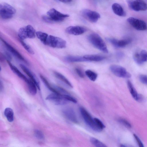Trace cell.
<instances>
[{"label": "cell", "mask_w": 147, "mask_h": 147, "mask_svg": "<svg viewBox=\"0 0 147 147\" xmlns=\"http://www.w3.org/2000/svg\"><path fill=\"white\" fill-rule=\"evenodd\" d=\"M47 16H43L42 18L48 22H61L69 16L68 14H64L58 11L54 8L50 9L47 12Z\"/></svg>", "instance_id": "6da1fadb"}, {"label": "cell", "mask_w": 147, "mask_h": 147, "mask_svg": "<svg viewBox=\"0 0 147 147\" xmlns=\"http://www.w3.org/2000/svg\"><path fill=\"white\" fill-rule=\"evenodd\" d=\"M88 39L89 42L97 49L105 53L108 52L105 43L98 34H91L88 36Z\"/></svg>", "instance_id": "7a4b0ae2"}, {"label": "cell", "mask_w": 147, "mask_h": 147, "mask_svg": "<svg viewBox=\"0 0 147 147\" xmlns=\"http://www.w3.org/2000/svg\"><path fill=\"white\" fill-rule=\"evenodd\" d=\"M18 35L20 40H22L27 38H33L35 37L36 32L32 26L28 25L19 29Z\"/></svg>", "instance_id": "3957f363"}, {"label": "cell", "mask_w": 147, "mask_h": 147, "mask_svg": "<svg viewBox=\"0 0 147 147\" xmlns=\"http://www.w3.org/2000/svg\"><path fill=\"white\" fill-rule=\"evenodd\" d=\"M80 111L86 123L91 129L95 131L99 132L102 131L96 125L94 118L84 108L81 107Z\"/></svg>", "instance_id": "277c9868"}, {"label": "cell", "mask_w": 147, "mask_h": 147, "mask_svg": "<svg viewBox=\"0 0 147 147\" xmlns=\"http://www.w3.org/2000/svg\"><path fill=\"white\" fill-rule=\"evenodd\" d=\"M15 9L10 5L5 3L0 5V15L1 17L4 19L12 18L15 13Z\"/></svg>", "instance_id": "5b68a950"}, {"label": "cell", "mask_w": 147, "mask_h": 147, "mask_svg": "<svg viewBox=\"0 0 147 147\" xmlns=\"http://www.w3.org/2000/svg\"><path fill=\"white\" fill-rule=\"evenodd\" d=\"M46 45L50 47L59 49H63L66 47V41L63 39L53 36H49Z\"/></svg>", "instance_id": "8992f818"}, {"label": "cell", "mask_w": 147, "mask_h": 147, "mask_svg": "<svg viewBox=\"0 0 147 147\" xmlns=\"http://www.w3.org/2000/svg\"><path fill=\"white\" fill-rule=\"evenodd\" d=\"M110 69L112 73L116 76L124 78L131 77V74L124 67L116 65H112L110 67Z\"/></svg>", "instance_id": "52a82bcc"}, {"label": "cell", "mask_w": 147, "mask_h": 147, "mask_svg": "<svg viewBox=\"0 0 147 147\" xmlns=\"http://www.w3.org/2000/svg\"><path fill=\"white\" fill-rule=\"evenodd\" d=\"M127 2L129 7L135 11H145L147 10V4L143 0H128Z\"/></svg>", "instance_id": "ba28073f"}, {"label": "cell", "mask_w": 147, "mask_h": 147, "mask_svg": "<svg viewBox=\"0 0 147 147\" xmlns=\"http://www.w3.org/2000/svg\"><path fill=\"white\" fill-rule=\"evenodd\" d=\"M81 14L83 18L92 23L96 22L100 17V14L97 12L87 9L82 10Z\"/></svg>", "instance_id": "9c48e42d"}, {"label": "cell", "mask_w": 147, "mask_h": 147, "mask_svg": "<svg viewBox=\"0 0 147 147\" xmlns=\"http://www.w3.org/2000/svg\"><path fill=\"white\" fill-rule=\"evenodd\" d=\"M127 22L136 29L140 31L145 30L147 25L144 21L133 17H130L127 19Z\"/></svg>", "instance_id": "30bf717a"}, {"label": "cell", "mask_w": 147, "mask_h": 147, "mask_svg": "<svg viewBox=\"0 0 147 147\" xmlns=\"http://www.w3.org/2000/svg\"><path fill=\"white\" fill-rule=\"evenodd\" d=\"M46 99L52 101L55 104L58 105H64L69 102L62 95L54 93L48 95Z\"/></svg>", "instance_id": "8fae6325"}, {"label": "cell", "mask_w": 147, "mask_h": 147, "mask_svg": "<svg viewBox=\"0 0 147 147\" xmlns=\"http://www.w3.org/2000/svg\"><path fill=\"white\" fill-rule=\"evenodd\" d=\"M107 40L113 46L117 48H123L125 47L131 42L130 38L118 40L114 38H107Z\"/></svg>", "instance_id": "7c38bea8"}, {"label": "cell", "mask_w": 147, "mask_h": 147, "mask_svg": "<svg viewBox=\"0 0 147 147\" xmlns=\"http://www.w3.org/2000/svg\"><path fill=\"white\" fill-rule=\"evenodd\" d=\"M65 31L69 34L78 35L85 33L86 31V29L84 27L81 26H71L67 27Z\"/></svg>", "instance_id": "4fadbf2b"}, {"label": "cell", "mask_w": 147, "mask_h": 147, "mask_svg": "<svg viewBox=\"0 0 147 147\" xmlns=\"http://www.w3.org/2000/svg\"><path fill=\"white\" fill-rule=\"evenodd\" d=\"M20 66L23 71L30 77L34 82L39 90H40V84L36 76L24 65L20 64Z\"/></svg>", "instance_id": "5bb4252c"}, {"label": "cell", "mask_w": 147, "mask_h": 147, "mask_svg": "<svg viewBox=\"0 0 147 147\" xmlns=\"http://www.w3.org/2000/svg\"><path fill=\"white\" fill-rule=\"evenodd\" d=\"M1 41L3 42L6 48L13 56L27 63V61L24 59L22 56L16 49L13 48L5 40L1 38Z\"/></svg>", "instance_id": "9a60e30c"}, {"label": "cell", "mask_w": 147, "mask_h": 147, "mask_svg": "<svg viewBox=\"0 0 147 147\" xmlns=\"http://www.w3.org/2000/svg\"><path fill=\"white\" fill-rule=\"evenodd\" d=\"M64 116L69 121L74 123H78V120L74 110L71 108H66L63 111Z\"/></svg>", "instance_id": "2e32d148"}, {"label": "cell", "mask_w": 147, "mask_h": 147, "mask_svg": "<svg viewBox=\"0 0 147 147\" xmlns=\"http://www.w3.org/2000/svg\"><path fill=\"white\" fill-rule=\"evenodd\" d=\"M127 84L130 92L133 98L137 101H142L143 99L142 96L138 93L131 82L128 80Z\"/></svg>", "instance_id": "e0dca14e"}, {"label": "cell", "mask_w": 147, "mask_h": 147, "mask_svg": "<svg viewBox=\"0 0 147 147\" xmlns=\"http://www.w3.org/2000/svg\"><path fill=\"white\" fill-rule=\"evenodd\" d=\"M112 8L114 13L116 15L121 17L126 16L125 11L119 4L116 3H113L112 5Z\"/></svg>", "instance_id": "ac0fdd59"}, {"label": "cell", "mask_w": 147, "mask_h": 147, "mask_svg": "<svg viewBox=\"0 0 147 147\" xmlns=\"http://www.w3.org/2000/svg\"><path fill=\"white\" fill-rule=\"evenodd\" d=\"M10 69L18 77L26 82L28 79L23 75L14 65H12L10 62L7 61Z\"/></svg>", "instance_id": "d6986e66"}, {"label": "cell", "mask_w": 147, "mask_h": 147, "mask_svg": "<svg viewBox=\"0 0 147 147\" xmlns=\"http://www.w3.org/2000/svg\"><path fill=\"white\" fill-rule=\"evenodd\" d=\"M65 60L69 62H80L88 61L83 57L68 56L65 57Z\"/></svg>", "instance_id": "ffe728a7"}, {"label": "cell", "mask_w": 147, "mask_h": 147, "mask_svg": "<svg viewBox=\"0 0 147 147\" xmlns=\"http://www.w3.org/2000/svg\"><path fill=\"white\" fill-rule=\"evenodd\" d=\"M83 57L88 61H99L103 60L105 58L104 56L97 55H85Z\"/></svg>", "instance_id": "44dd1931"}, {"label": "cell", "mask_w": 147, "mask_h": 147, "mask_svg": "<svg viewBox=\"0 0 147 147\" xmlns=\"http://www.w3.org/2000/svg\"><path fill=\"white\" fill-rule=\"evenodd\" d=\"M53 73L54 75L57 78L64 83L70 88H73V86L71 84L63 75L56 71H54Z\"/></svg>", "instance_id": "7402d4cb"}, {"label": "cell", "mask_w": 147, "mask_h": 147, "mask_svg": "<svg viewBox=\"0 0 147 147\" xmlns=\"http://www.w3.org/2000/svg\"><path fill=\"white\" fill-rule=\"evenodd\" d=\"M26 82L30 93L32 95H35L37 92V86L31 80L28 79Z\"/></svg>", "instance_id": "603a6c76"}, {"label": "cell", "mask_w": 147, "mask_h": 147, "mask_svg": "<svg viewBox=\"0 0 147 147\" xmlns=\"http://www.w3.org/2000/svg\"><path fill=\"white\" fill-rule=\"evenodd\" d=\"M4 115L8 121L12 122L14 119V113L12 109L9 107L6 108L4 111Z\"/></svg>", "instance_id": "cb8c5ba5"}, {"label": "cell", "mask_w": 147, "mask_h": 147, "mask_svg": "<svg viewBox=\"0 0 147 147\" xmlns=\"http://www.w3.org/2000/svg\"><path fill=\"white\" fill-rule=\"evenodd\" d=\"M36 35L42 43L45 45H46L49 36L47 33L41 31H37L36 32Z\"/></svg>", "instance_id": "d4e9b609"}, {"label": "cell", "mask_w": 147, "mask_h": 147, "mask_svg": "<svg viewBox=\"0 0 147 147\" xmlns=\"http://www.w3.org/2000/svg\"><path fill=\"white\" fill-rule=\"evenodd\" d=\"M40 76L45 85L49 90L53 93L59 94L54 88H53L51 86L48 81L42 75L40 74Z\"/></svg>", "instance_id": "484cf974"}, {"label": "cell", "mask_w": 147, "mask_h": 147, "mask_svg": "<svg viewBox=\"0 0 147 147\" xmlns=\"http://www.w3.org/2000/svg\"><path fill=\"white\" fill-rule=\"evenodd\" d=\"M85 73L88 78L92 81H95L97 78V74L91 70H86Z\"/></svg>", "instance_id": "4316f807"}, {"label": "cell", "mask_w": 147, "mask_h": 147, "mask_svg": "<svg viewBox=\"0 0 147 147\" xmlns=\"http://www.w3.org/2000/svg\"><path fill=\"white\" fill-rule=\"evenodd\" d=\"M90 141L91 143L95 146L97 147H107V146L95 138H90Z\"/></svg>", "instance_id": "83f0119b"}, {"label": "cell", "mask_w": 147, "mask_h": 147, "mask_svg": "<svg viewBox=\"0 0 147 147\" xmlns=\"http://www.w3.org/2000/svg\"><path fill=\"white\" fill-rule=\"evenodd\" d=\"M20 42L22 46L28 53L31 54H34V51L29 45L27 44L22 40H20Z\"/></svg>", "instance_id": "f1b7e54d"}, {"label": "cell", "mask_w": 147, "mask_h": 147, "mask_svg": "<svg viewBox=\"0 0 147 147\" xmlns=\"http://www.w3.org/2000/svg\"><path fill=\"white\" fill-rule=\"evenodd\" d=\"M133 58L135 62L139 65L142 64L144 63L142 60L139 53L136 52L134 54Z\"/></svg>", "instance_id": "f546056e"}, {"label": "cell", "mask_w": 147, "mask_h": 147, "mask_svg": "<svg viewBox=\"0 0 147 147\" xmlns=\"http://www.w3.org/2000/svg\"><path fill=\"white\" fill-rule=\"evenodd\" d=\"M94 120L97 126L102 131L105 127L103 123L97 118H94Z\"/></svg>", "instance_id": "4dcf8cb0"}, {"label": "cell", "mask_w": 147, "mask_h": 147, "mask_svg": "<svg viewBox=\"0 0 147 147\" xmlns=\"http://www.w3.org/2000/svg\"><path fill=\"white\" fill-rule=\"evenodd\" d=\"M34 134L35 137L40 140H43L45 137L43 133L40 130L36 129L34 131Z\"/></svg>", "instance_id": "1f68e13d"}, {"label": "cell", "mask_w": 147, "mask_h": 147, "mask_svg": "<svg viewBox=\"0 0 147 147\" xmlns=\"http://www.w3.org/2000/svg\"><path fill=\"white\" fill-rule=\"evenodd\" d=\"M54 88L57 91L58 93L61 95H70L69 93L64 89L58 86H55Z\"/></svg>", "instance_id": "d6a6232c"}, {"label": "cell", "mask_w": 147, "mask_h": 147, "mask_svg": "<svg viewBox=\"0 0 147 147\" xmlns=\"http://www.w3.org/2000/svg\"><path fill=\"white\" fill-rule=\"evenodd\" d=\"M118 121L121 124L127 128H130L131 127V124L128 121L124 119H119Z\"/></svg>", "instance_id": "836d02e7"}, {"label": "cell", "mask_w": 147, "mask_h": 147, "mask_svg": "<svg viewBox=\"0 0 147 147\" xmlns=\"http://www.w3.org/2000/svg\"><path fill=\"white\" fill-rule=\"evenodd\" d=\"M142 62H147V51L144 50H142L139 53Z\"/></svg>", "instance_id": "e575fe53"}, {"label": "cell", "mask_w": 147, "mask_h": 147, "mask_svg": "<svg viewBox=\"0 0 147 147\" xmlns=\"http://www.w3.org/2000/svg\"><path fill=\"white\" fill-rule=\"evenodd\" d=\"M68 101H71L74 103L77 102V100L70 95H62Z\"/></svg>", "instance_id": "d590c367"}, {"label": "cell", "mask_w": 147, "mask_h": 147, "mask_svg": "<svg viewBox=\"0 0 147 147\" xmlns=\"http://www.w3.org/2000/svg\"><path fill=\"white\" fill-rule=\"evenodd\" d=\"M139 79L140 82L142 83L147 85V76L141 75L140 76Z\"/></svg>", "instance_id": "8d00e7d4"}, {"label": "cell", "mask_w": 147, "mask_h": 147, "mask_svg": "<svg viewBox=\"0 0 147 147\" xmlns=\"http://www.w3.org/2000/svg\"><path fill=\"white\" fill-rule=\"evenodd\" d=\"M133 135L139 146L140 147H144L143 144L137 135L135 134H134Z\"/></svg>", "instance_id": "74e56055"}, {"label": "cell", "mask_w": 147, "mask_h": 147, "mask_svg": "<svg viewBox=\"0 0 147 147\" xmlns=\"http://www.w3.org/2000/svg\"><path fill=\"white\" fill-rule=\"evenodd\" d=\"M3 55L5 59L7 60V61H10L11 60L12 57L9 53L5 51Z\"/></svg>", "instance_id": "f35d334b"}, {"label": "cell", "mask_w": 147, "mask_h": 147, "mask_svg": "<svg viewBox=\"0 0 147 147\" xmlns=\"http://www.w3.org/2000/svg\"><path fill=\"white\" fill-rule=\"evenodd\" d=\"M75 70L79 77L81 78H84V74L82 71L80 69L76 68L75 69Z\"/></svg>", "instance_id": "ab89813d"}, {"label": "cell", "mask_w": 147, "mask_h": 147, "mask_svg": "<svg viewBox=\"0 0 147 147\" xmlns=\"http://www.w3.org/2000/svg\"><path fill=\"white\" fill-rule=\"evenodd\" d=\"M59 1L64 3H68L71 2L72 0H58Z\"/></svg>", "instance_id": "60d3db41"}, {"label": "cell", "mask_w": 147, "mask_h": 147, "mask_svg": "<svg viewBox=\"0 0 147 147\" xmlns=\"http://www.w3.org/2000/svg\"><path fill=\"white\" fill-rule=\"evenodd\" d=\"M0 90L1 91L3 89V86L2 84V83L1 81L0 82Z\"/></svg>", "instance_id": "b9f144b4"}]
</instances>
